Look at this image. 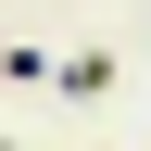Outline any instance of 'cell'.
<instances>
[{
    "label": "cell",
    "mask_w": 151,
    "mask_h": 151,
    "mask_svg": "<svg viewBox=\"0 0 151 151\" xmlns=\"http://www.w3.org/2000/svg\"><path fill=\"white\" fill-rule=\"evenodd\" d=\"M50 88H63V101H101V88H113V50H76V63H50Z\"/></svg>",
    "instance_id": "6da1fadb"
},
{
    "label": "cell",
    "mask_w": 151,
    "mask_h": 151,
    "mask_svg": "<svg viewBox=\"0 0 151 151\" xmlns=\"http://www.w3.org/2000/svg\"><path fill=\"white\" fill-rule=\"evenodd\" d=\"M0 151H13V139H0Z\"/></svg>",
    "instance_id": "7a4b0ae2"
}]
</instances>
